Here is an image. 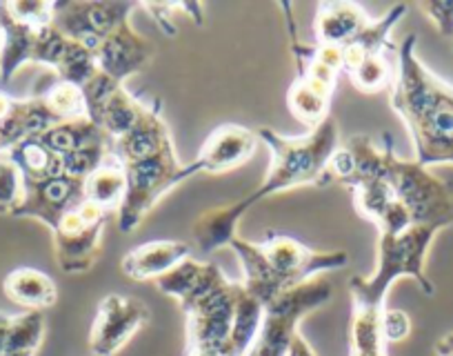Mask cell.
Here are the masks:
<instances>
[{
  "mask_svg": "<svg viewBox=\"0 0 453 356\" xmlns=\"http://www.w3.org/2000/svg\"><path fill=\"white\" fill-rule=\"evenodd\" d=\"M258 141L272 151V167L263 183L226 205H216L198 216L191 232L196 245L203 252H216L220 247H229V243L238 236V225L242 216L265 198L287 190L303 188V185H318L322 188L325 167L329 156L340 147V128L335 116H329L322 125L300 138H287L269 128L256 129Z\"/></svg>",
  "mask_w": 453,
  "mask_h": 356,
  "instance_id": "cell-1",
  "label": "cell"
},
{
  "mask_svg": "<svg viewBox=\"0 0 453 356\" xmlns=\"http://www.w3.org/2000/svg\"><path fill=\"white\" fill-rule=\"evenodd\" d=\"M416 43V34H409L398 47L391 107L411 134L416 163L453 165V87L425 67Z\"/></svg>",
  "mask_w": 453,
  "mask_h": 356,
  "instance_id": "cell-2",
  "label": "cell"
},
{
  "mask_svg": "<svg viewBox=\"0 0 453 356\" xmlns=\"http://www.w3.org/2000/svg\"><path fill=\"white\" fill-rule=\"evenodd\" d=\"M385 145V178L395 201L403 203L416 225L435 229L453 225V183L434 176L416 160H403L394 150L391 134H382Z\"/></svg>",
  "mask_w": 453,
  "mask_h": 356,
  "instance_id": "cell-3",
  "label": "cell"
},
{
  "mask_svg": "<svg viewBox=\"0 0 453 356\" xmlns=\"http://www.w3.org/2000/svg\"><path fill=\"white\" fill-rule=\"evenodd\" d=\"M438 232L440 229L431 228V225H413L411 229L398 234V236L380 234L376 270L372 276H354L349 281L351 294H358L369 301L385 303L391 283L403 279V276H409V279L418 281L422 292L431 297L435 290L434 283L426 279L425 260Z\"/></svg>",
  "mask_w": 453,
  "mask_h": 356,
  "instance_id": "cell-4",
  "label": "cell"
},
{
  "mask_svg": "<svg viewBox=\"0 0 453 356\" xmlns=\"http://www.w3.org/2000/svg\"><path fill=\"white\" fill-rule=\"evenodd\" d=\"M123 167L127 174V194L119 210V225L125 234H132L134 229L141 228L142 221L150 216L156 203L169 190L180 185L182 181L194 178L189 163H180L176 156L173 143L150 159L136 160Z\"/></svg>",
  "mask_w": 453,
  "mask_h": 356,
  "instance_id": "cell-5",
  "label": "cell"
},
{
  "mask_svg": "<svg viewBox=\"0 0 453 356\" xmlns=\"http://www.w3.org/2000/svg\"><path fill=\"white\" fill-rule=\"evenodd\" d=\"M334 294L326 281H307L273 298L263 314L258 338L247 356H287L291 341L300 332V321L325 306Z\"/></svg>",
  "mask_w": 453,
  "mask_h": 356,
  "instance_id": "cell-6",
  "label": "cell"
},
{
  "mask_svg": "<svg viewBox=\"0 0 453 356\" xmlns=\"http://www.w3.org/2000/svg\"><path fill=\"white\" fill-rule=\"evenodd\" d=\"M107 216V212L96 207L94 203L82 201L56 223L51 229L56 263L65 275H81L94 267L103 250Z\"/></svg>",
  "mask_w": 453,
  "mask_h": 356,
  "instance_id": "cell-7",
  "label": "cell"
},
{
  "mask_svg": "<svg viewBox=\"0 0 453 356\" xmlns=\"http://www.w3.org/2000/svg\"><path fill=\"white\" fill-rule=\"evenodd\" d=\"M258 245L285 292L307 283V281H313L320 272L340 270L349 263V254L345 250H311L304 243L296 241L287 234L273 232V229L265 234L263 243Z\"/></svg>",
  "mask_w": 453,
  "mask_h": 356,
  "instance_id": "cell-8",
  "label": "cell"
},
{
  "mask_svg": "<svg viewBox=\"0 0 453 356\" xmlns=\"http://www.w3.org/2000/svg\"><path fill=\"white\" fill-rule=\"evenodd\" d=\"M236 312V283L226 279L185 310L187 347H213L226 356Z\"/></svg>",
  "mask_w": 453,
  "mask_h": 356,
  "instance_id": "cell-9",
  "label": "cell"
},
{
  "mask_svg": "<svg viewBox=\"0 0 453 356\" xmlns=\"http://www.w3.org/2000/svg\"><path fill=\"white\" fill-rule=\"evenodd\" d=\"M134 10V3H56L54 27L96 51L113 29L129 20Z\"/></svg>",
  "mask_w": 453,
  "mask_h": 356,
  "instance_id": "cell-10",
  "label": "cell"
},
{
  "mask_svg": "<svg viewBox=\"0 0 453 356\" xmlns=\"http://www.w3.org/2000/svg\"><path fill=\"white\" fill-rule=\"evenodd\" d=\"M147 321H150V310L141 298L107 294L98 303V312L91 325V356L119 354Z\"/></svg>",
  "mask_w": 453,
  "mask_h": 356,
  "instance_id": "cell-11",
  "label": "cell"
},
{
  "mask_svg": "<svg viewBox=\"0 0 453 356\" xmlns=\"http://www.w3.org/2000/svg\"><path fill=\"white\" fill-rule=\"evenodd\" d=\"M258 143V134L254 129L242 128V125L236 123L220 125L204 138L200 154L189 163L191 176L220 174L241 167L242 163H247L254 156Z\"/></svg>",
  "mask_w": 453,
  "mask_h": 356,
  "instance_id": "cell-12",
  "label": "cell"
},
{
  "mask_svg": "<svg viewBox=\"0 0 453 356\" xmlns=\"http://www.w3.org/2000/svg\"><path fill=\"white\" fill-rule=\"evenodd\" d=\"M82 201H85V183L60 174L38 183H25V198L14 216L36 219L54 229L56 223Z\"/></svg>",
  "mask_w": 453,
  "mask_h": 356,
  "instance_id": "cell-13",
  "label": "cell"
},
{
  "mask_svg": "<svg viewBox=\"0 0 453 356\" xmlns=\"http://www.w3.org/2000/svg\"><path fill=\"white\" fill-rule=\"evenodd\" d=\"M156 54L154 43L129 25L120 23L94 51L96 65L104 76L123 85L132 74H138Z\"/></svg>",
  "mask_w": 453,
  "mask_h": 356,
  "instance_id": "cell-14",
  "label": "cell"
},
{
  "mask_svg": "<svg viewBox=\"0 0 453 356\" xmlns=\"http://www.w3.org/2000/svg\"><path fill=\"white\" fill-rule=\"evenodd\" d=\"M172 143V134H169L167 123L160 114V101H151L142 110L136 128L125 134V136L111 141V156L119 159L123 165H129L158 154L160 150H165Z\"/></svg>",
  "mask_w": 453,
  "mask_h": 356,
  "instance_id": "cell-15",
  "label": "cell"
},
{
  "mask_svg": "<svg viewBox=\"0 0 453 356\" xmlns=\"http://www.w3.org/2000/svg\"><path fill=\"white\" fill-rule=\"evenodd\" d=\"M189 256V243L150 241L129 250L120 260V270L134 281H158Z\"/></svg>",
  "mask_w": 453,
  "mask_h": 356,
  "instance_id": "cell-16",
  "label": "cell"
},
{
  "mask_svg": "<svg viewBox=\"0 0 453 356\" xmlns=\"http://www.w3.org/2000/svg\"><path fill=\"white\" fill-rule=\"evenodd\" d=\"M369 25L367 12L356 3H320L316 12V43L345 47Z\"/></svg>",
  "mask_w": 453,
  "mask_h": 356,
  "instance_id": "cell-17",
  "label": "cell"
},
{
  "mask_svg": "<svg viewBox=\"0 0 453 356\" xmlns=\"http://www.w3.org/2000/svg\"><path fill=\"white\" fill-rule=\"evenodd\" d=\"M0 27H3V45H0V85L14 78V74L25 63H32L34 47L38 36L45 27H34V25L20 23L7 14L5 5L0 3ZM50 27V25H47Z\"/></svg>",
  "mask_w": 453,
  "mask_h": 356,
  "instance_id": "cell-18",
  "label": "cell"
},
{
  "mask_svg": "<svg viewBox=\"0 0 453 356\" xmlns=\"http://www.w3.org/2000/svg\"><path fill=\"white\" fill-rule=\"evenodd\" d=\"M407 5H394L382 19H378L376 23H369L354 41L347 43L342 47V72L351 74L369 56L387 54V51L394 50V45L389 41V34L398 25V20L403 16H407Z\"/></svg>",
  "mask_w": 453,
  "mask_h": 356,
  "instance_id": "cell-19",
  "label": "cell"
},
{
  "mask_svg": "<svg viewBox=\"0 0 453 356\" xmlns=\"http://www.w3.org/2000/svg\"><path fill=\"white\" fill-rule=\"evenodd\" d=\"M234 252H236L238 260L242 265V272H245V279H242V285H245L247 292L254 294L265 307L273 301L276 297H280L285 290H282L280 281L273 275L272 265L265 259L263 250H260L258 243H251L247 238L236 236L232 243H229Z\"/></svg>",
  "mask_w": 453,
  "mask_h": 356,
  "instance_id": "cell-20",
  "label": "cell"
},
{
  "mask_svg": "<svg viewBox=\"0 0 453 356\" xmlns=\"http://www.w3.org/2000/svg\"><path fill=\"white\" fill-rule=\"evenodd\" d=\"M3 292L16 306L27 307V312H41L56 306L58 288L50 275L34 267H19L3 281Z\"/></svg>",
  "mask_w": 453,
  "mask_h": 356,
  "instance_id": "cell-21",
  "label": "cell"
},
{
  "mask_svg": "<svg viewBox=\"0 0 453 356\" xmlns=\"http://www.w3.org/2000/svg\"><path fill=\"white\" fill-rule=\"evenodd\" d=\"M354 301V316L349 329V356H389L387 343L380 332L382 303L351 294Z\"/></svg>",
  "mask_w": 453,
  "mask_h": 356,
  "instance_id": "cell-22",
  "label": "cell"
},
{
  "mask_svg": "<svg viewBox=\"0 0 453 356\" xmlns=\"http://www.w3.org/2000/svg\"><path fill=\"white\" fill-rule=\"evenodd\" d=\"M125 194H127V174H125L123 163L109 154L104 163L87 176L85 201L94 203L96 207L109 214L113 210H120Z\"/></svg>",
  "mask_w": 453,
  "mask_h": 356,
  "instance_id": "cell-23",
  "label": "cell"
},
{
  "mask_svg": "<svg viewBox=\"0 0 453 356\" xmlns=\"http://www.w3.org/2000/svg\"><path fill=\"white\" fill-rule=\"evenodd\" d=\"M265 306L247 292L245 285L236 283V312H234V328L229 343H226V356H247L258 338L260 325H263Z\"/></svg>",
  "mask_w": 453,
  "mask_h": 356,
  "instance_id": "cell-24",
  "label": "cell"
},
{
  "mask_svg": "<svg viewBox=\"0 0 453 356\" xmlns=\"http://www.w3.org/2000/svg\"><path fill=\"white\" fill-rule=\"evenodd\" d=\"M7 154L19 165L25 183H38V181H45V178H54L63 174V160H60V156L54 154L38 136L25 138L19 145L10 147Z\"/></svg>",
  "mask_w": 453,
  "mask_h": 356,
  "instance_id": "cell-25",
  "label": "cell"
},
{
  "mask_svg": "<svg viewBox=\"0 0 453 356\" xmlns=\"http://www.w3.org/2000/svg\"><path fill=\"white\" fill-rule=\"evenodd\" d=\"M331 98H334V92H326L322 87H316L304 78L296 76L289 92H287V107L296 120L316 129L331 116Z\"/></svg>",
  "mask_w": 453,
  "mask_h": 356,
  "instance_id": "cell-26",
  "label": "cell"
},
{
  "mask_svg": "<svg viewBox=\"0 0 453 356\" xmlns=\"http://www.w3.org/2000/svg\"><path fill=\"white\" fill-rule=\"evenodd\" d=\"M145 105L147 103L132 97V94L125 89V85L119 87V89L109 97V101L104 103L103 112H100L98 128L103 129L111 141H116V138L125 136V134L132 132V129L136 128Z\"/></svg>",
  "mask_w": 453,
  "mask_h": 356,
  "instance_id": "cell-27",
  "label": "cell"
},
{
  "mask_svg": "<svg viewBox=\"0 0 453 356\" xmlns=\"http://www.w3.org/2000/svg\"><path fill=\"white\" fill-rule=\"evenodd\" d=\"M42 143L50 147L54 154L65 156L69 151L82 150L87 145H94V143L107 141V134L89 119H81V120H69V123H56L51 125L50 129L41 134Z\"/></svg>",
  "mask_w": 453,
  "mask_h": 356,
  "instance_id": "cell-28",
  "label": "cell"
},
{
  "mask_svg": "<svg viewBox=\"0 0 453 356\" xmlns=\"http://www.w3.org/2000/svg\"><path fill=\"white\" fill-rule=\"evenodd\" d=\"M38 97H41L42 103L50 107L51 116H54L58 123L89 119V116H87L85 94H82L81 87L72 85V82H65L60 81V78H56V81L50 82L42 92H38Z\"/></svg>",
  "mask_w": 453,
  "mask_h": 356,
  "instance_id": "cell-29",
  "label": "cell"
},
{
  "mask_svg": "<svg viewBox=\"0 0 453 356\" xmlns=\"http://www.w3.org/2000/svg\"><path fill=\"white\" fill-rule=\"evenodd\" d=\"M54 72L60 81L72 82V85L82 89L98 74V65H96L94 51L67 38V45H65V51L60 56L58 65L54 67Z\"/></svg>",
  "mask_w": 453,
  "mask_h": 356,
  "instance_id": "cell-30",
  "label": "cell"
},
{
  "mask_svg": "<svg viewBox=\"0 0 453 356\" xmlns=\"http://www.w3.org/2000/svg\"><path fill=\"white\" fill-rule=\"evenodd\" d=\"M395 69H391L389 63V51L387 54H373L369 56L365 63H360L358 67L351 74H347L351 81V85L363 94H378L385 92L387 87H391L394 82Z\"/></svg>",
  "mask_w": 453,
  "mask_h": 356,
  "instance_id": "cell-31",
  "label": "cell"
},
{
  "mask_svg": "<svg viewBox=\"0 0 453 356\" xmlns=\"http://www.w3.org/2000/svg\"><path fill=\"white\" fill-rule=\"evenodd\" d=\"M109 154H111V138L94 143V145H87L82 150L69 151V154L60 156V160H63V174L85 183L87 176L91 172H96Z\"/></svg>",
  "mask_w": 453,
  "mask_h": 356,
  "instance_id": "cell-32",
  "label": "cell"
},
{
  "mask_svg": "<svg viewBox=\"0 0 453 356\" xmlns=\"http://www.w3.org/2000/svg\"><path fill=\"white\" fill-rule=\"evenodd\" d=\"M25 198V178L7 151H0V214L14 216Z\"/></svg>",
  "mask_w": 453,
  "mask_h": 356,
  "instance_id": "cell-33",
  "label": "cell"
},
{
  "mask_svg": "<svg viewBox=\"0 0 453 356\" xmlns=\"http://www.w3.org/2000/svg\"><path fill=\"white\" fill-rule=\"evenodd\" d=\"M203 270L204 263H200V260L191 259L189 256V259H185L182 263H178L172 272L160 276V279L156 281V285H158L160 292L167 294V297L172 298H178V303H180L182 298L194 290V285L198 283Z\"/></svg>",
  "mask_w": 453,
  "mask_h": 356,
  "instance_id": "cell-34",
  "label": "cell"
},
{
  "mask_svg": "<svg viewBox=\"0 0 453 356\" xmlns=\"http://www.w3.org/2000/svg\"><path fill=\"white\" fill-rule=\"evenodd\" d=\"M142 7L158 20V25L169 36H176L178 34L176 25L169 23L173 12H185L187 16H191L196 20V25H203V5L200 3H145Z\"/></svg>",
  "mask_w": 453,
  "mask_h": 356,
  "instance_id": "cell-35",
  "label": "cell"
},
{
  "mask_svg": "<svg viewBox=\"0 0 453 356\" xmlns=\"http://www.w3.org/2000/svg\"><path fill=\"white\" fill-rule=\"evenodd\" d=\"M7 10V14L12 19L20 20V23L34 25V27H47V25H54V12L56 3H3Z\"/></svg>",
  "mask_w": 453,
  "mask_h": 356,
  "instance_id": "cell-36",
  "label": "cell"
},
{
  "mask_svg": "<svg viewBox=\"0 0 453 356\" xmlns=\"http://www.w3.org/2000/svg\"><path fill=\"white\" fill-rule=\"evenodd\" d=\"M380 332L385 343H400L411 334V319L398 307H382Z\"/></svg>",
  "mask_w": 453,
  "mask_h": 356,
  "instance_id": "cell-37",
  "label": "cell"
},
{
  "mask_svg": "<svg viewBox=\"0 0 453 356\" xmlns=\"http://www.w3.org/2000/svg\"><path fill=\"white\" fill-rule=\"evenodd\" d=\"M420 10L444 38H453V3H420Z\"/></svg>",
  "mask_w": 453,
  "mask_h": 356,
  "instance_id": "cell-38",
  "label": "cell"
},
{
  "mask_svg": "<svg viewBox=\"0 0 453 356\" xmlns=\"http://www.w3.org/2000/svg\"><path fill=\"white\" fill-rule=\"evenodd\" d=\"M287 356H318L316 350H313L311 345H309L307 338L303 337V334H296L294 341H291L289 345V352H287Z\"/></svg>",
  "mask_w": 453,
  "mask_h": 356,
  "instance_id": "cell-39",
  "label": "cell"
},
{
  "mask_svg": "<svg viewBox=\"0 0 453 356\" xmlns=\"http://www.w3.org/2000/svg\"><path fill=\"white\" fill-rule=\"evenodd\" d=\"M14 103H16V98H12L10 94L0 89V123H3V120L12 114V110H14Z\"/></svg>",
  "mask_w": 453,
  "mask_h": 356,
  "instance_id": "cell-40",
  "label": "cell"
},
{
  "mask_svg": "<svg viewBox=\"0 0 453 356\" xmlns=\"http://www.w3.org/2000/svg\"><path fill=\"white\" fill-rule=\"evenodd\" d=\"M12 321H14V316L0 314V352L5 350V343H7V334H10V328H12Z\"/></svg>",
  "mask_w": 453,
  "mask_h": 356,
  "instance_id": "cell-41",
  "label": "cell"
},
{
  "mask_svg": "<svg viewBox=\"0 0 453 356\" xmlns=\"http://www.w3.org/2000/svg\"><path fill=\"white\" fill-rule=\"evenodd\" d=\"M185 356H225V354L213 350V347H187Z\"/></svg>",
  "mask_w": 453,
  "mask_h": 356,
  "instance_id": "cell-42",
  "label": "cell"
},
{
  "mask_svg": "<svg viewBox=\"0 0 453 356\" xmlns=\"http://www.w3.org/2000/svg\"><path fill=\"white\" fill-rule=\"evenodd\" d=\"M438 356H453V334H449L438 343Z\"/></svg>",
  "mask_w": 453,
  "mask_h": 356,
  "instance_id": "cell-43",
  "label": "cell"
},
{
  "mask_svg": "<svg viewBox=\"0 0 453 356\" xmlns=\"http://www.w3.org/2000/svg\"><path fill=\"white\" fill-rule=\"evenodd\" d=\"M36 352H16V350H3L0 356H34Z\"/></svg>",
  "mask_w": 453,
  "mask_h": 356,
  "instance_id": "cell-44",
  "label": "cell"
},
{
  "mask_svg": "<svg viewBox=\"0 0 453 356\" xmlns=\"http://www.w3.org/2000/svg\"><path fill=\"white\" fill-rule=\"evenodd\" d=\"M0 45H3V27H0Z\"/></svg>",
  "mask_w": 453,
  "mask_h": 356,
  "instance_id": "cell-45",
  "label": "cell"
}]
</instances>
